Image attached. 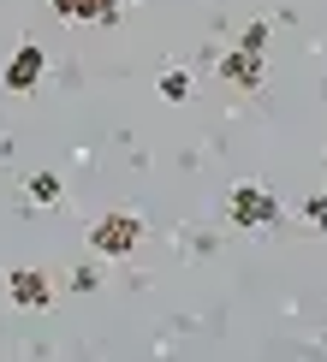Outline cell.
<instances>
[{"instance_id": "3", "label": "cell", "mask_w": 327, "mask_h": 362, "mask_svg": "<svg viewBox=\"0 0 327 362\" xmlns=\"http://www.w3.org/2000/svg\"><path fill=\"white\" fill-rule=\"evenodd\" d=\"M48 78V54H42V42H18L6 59V71H0V83H6V95H30V89H42Z\"/></svg>"}, {"instance_id": "11", "label": "cell", "mask_w": 327, "mask_h": 362, "mask_svg": "<svg viewBox=\"0 0 327 362\" xmlns=\"http://www.w3.org/2000/svg\"><path fill=\"white\" fill-rule=\"evenodd\" d=\"M96 285H101L96 267H78V274H71V291H96Z\"/></svg>"}, {"instance_id": "1", "label": "cell", "mask_w": 327, "mask_h": 362, "mask_svg": "<svg viewBox=\"0 0 327 362\" xmlns=\"http://www.w3.org/2000/svg\"><path fill=\"white\" fill-rule=\"evenodd\" d=\"M137 244H143V220L131 208H113V214H101L89 226V250L101 262H125V255H137Z\"/></svg>"}, {"instance_id": "2", "label": "cell", "mask_w": 327, "mask_h": 362, "mask_svg": "<svg viewBox=\"0 0 327 362\" xmlns=\"http://www.w3.org/2000/svg\"><path fill=\"white\" fill-rule=\"evenodd\" d=\"M226 220L238 232H268V226H280V196L262 190V185H232L226 190Z\"/></svg>"}, {"instance_id": "10", "label": "cell", "mask_w": 327, "mask_h": 362, "mask_svg": "<svg viewBox=\"0 0 327 362\" xmlns=\"http://www.w3.org/2000/svg\"><path fill=\"white\" fill-rule=\"evenodd\" d=\"M304 220L316 226V232H327V196H309V202H304Z\"/></svg>"}, {"instance_id": "6", "label": "cell", "mask_w": 327, "mask_h": 362, "mask_svg": "<svg viewBox=\"0 0 327 362\" xmlns=\"http://www.w3.org/2000/svg\"><path fill=\"white\" fill-rule=\"evenodd\" d=\"M48 6H54V18H66V24H96V30H113L119 18H125L119 0H48Z\"/></svg>"}, {"instance_id": "4", "label": "cell", "mask_w": 327, "mask_h": 362, "mask_svg": "<svg viewBox=\"0 0 327 362\" xmlns=\"http://www.w3.org/2000/svg\"><path fill=\"white\" fill-rule=\"evenodd\" d=\"M6 297H12L18 309L42 315V309L54 303V279L42 274V267H12V274H6Z\"/></svg>"}, {"instance_id": "9", "label": "cell", "mask_w": 327, "mask_h": 362, "mask_svg": "<svg viewBox=\"0 0 327 362\" xmlns=\"http://www.w3.org/2000/svg\"><path fill=\"white\" fill-rule=\"evenodd\" d=\"M268 42H274V24H268V18H256V24H244V30H238V48L268 54Z\"/></svg>"}, {"instance_id": "8", "label": "cell", "mask_w": 327, "mask_h": 362, "mask_svg": "<svg viewBox=\"0 0 327 362\" xmlns=\"http://www.w3.org/2000/svg\"><path fill=\"white\" fill-rule=\"evenodd\" d=\"M155 89H161V101H173V107H178V101H190V71L185 66H167L155 78Z\"/></svg>"}, {"instance_id": "7", "label": "cell", "mask_w": 327, "mask_h": 362, "mask_svg": "<svg viewBox=\"0 0 327 362\" xmlns=\"http://www.w3.org/2000/svg\"><path fill=\"white\" fill-rule=\"evenodd\" d=\"M59 196H66L59 173H30V178H24V202H30V208H54Z\"/></svg>"}, {"instance_id": "5", "label": "cell", "mask_w": 327, "mask_h": 362, "mask_svg": "<svg viewBox=\"0 0 327 362\" xmlns=\"http://www.w3.org/2000/svg\"><path fill=\"white\" fill-rule=\"evenodd\" d=\"M220 78H226L232 89H262V78H268V54H256V48H232L220 54Z\"/></svg>"}]
</instances>
